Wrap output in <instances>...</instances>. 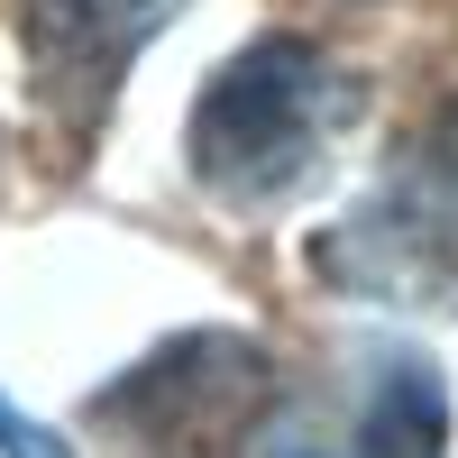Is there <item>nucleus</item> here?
I'll use <instances>...</instances> for the list:
<instances>
[{
  "label": "nucleus",
  "instance_id": "20e7f679",
  "mask_svg": "<svg viewBox=\"0 0 458 458\" xmlns=\"http://www.w3.org/2000/svg\"><path fill=\"white\" fill-rule=\"evenodd\" d=\"M257 458H449V386L422 349L403 339H376L367 349V394H358V422L349 431H266Z\"/></svg>",
  "mask_w": 458,
  "mask_h": 458
},
{
  "label": "nucleus",
  "instance_id": "f257e3e1",
  "mask_svg": "<svg viewBox=\"0 0 458 458\" xmlns=\"http://www.w3.org/2000/svg\"><path fill=\"white\" fill-rule=\"evenodd\" d=\"M358 120V73L321 55L312 37H248L229 55L193 120H183V157L193 183L239 211H276L330 165V147Z\"/></svg>",
  "mask_w": 458,
  "mask_h": 458
},
{
  "label": "nucleus",
  "instance_id": "7ed1b4c3",
  "mask_svg": "<svg viewBox=\"0 0 458 458\" xmlns=\"http://www.w3.org/2000/svg\"><path fill=\"white\" fill-rule=\"evenodd\" d=\"M183 0H19V37H28V92L47 110V129L92 138L120 73L147 55Z\"/></svg>",
  "mask_w": 458,
  "mask_h": 458
},
{
  "label": "nucleus",
  "instance_id": "f03ea898",
  "mask_svg": "<svg viewBox=\"0 0 458 458\" xmlns=\"http://www.w3.org/2000/svg\"><path fill=\"white\" fill-rule=\"evenodd\" d=\"M321 276L386 293V302H449L458 293V110L412 138L386 165V183L321 239Z\"/></svg>",
  "mask_w": 458,
  "mask_h": 458
},
{
  "label": "nucleus",
  "instance_id": "39448f33",
  "mask_svg": "<svg viewBox=\"0 0 458 458\" xmlns=\"http://www.w3.org/2000/svg\"><path fill=\"white\" fill-rule=\"evenodd\" d=\"M0 458H73V449H64L55 422H28V412L0 394Z\"/></svg>",
  "mask_w": 458,
  "mask_h": 458
}]
</instances>
